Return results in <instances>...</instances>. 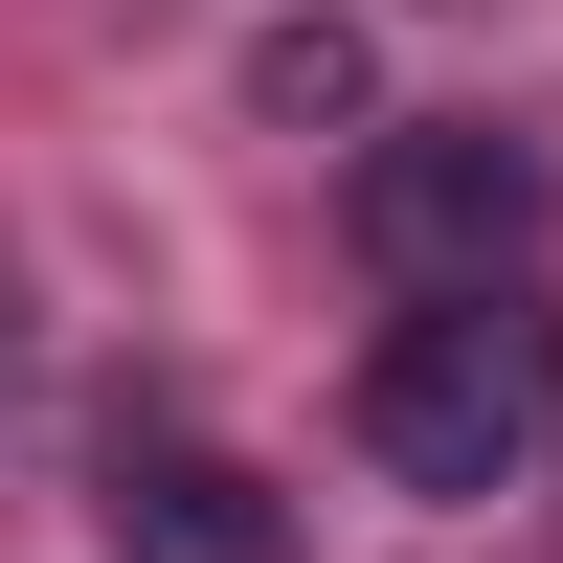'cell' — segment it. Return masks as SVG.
Here are the masks:
<instances>
[{
  "label": "cell",
  "mask_w": 563,
  "mask_h": 563,
  "mask_svg": "<svg viewBox=\"0 0 563 563\" xmlns=\"http://www.w3.org/2000/svg\"><path fill=\"white\" fill-rule=\"evenodd\" d=\"M541 203H563V158L541 135H496V113H406V135H361V271H406V294H519V249H541Z\"/></svg>",
  "instance_id": "7a4b0ae2"
},
{
  "label": "cell",
  "mask_w": 563,
  "mask_h": 563,
  "mask_svg": "<svg viewBox=\"0 0 563 563\" xmlns=\"http://www.w3.org/2000/svg\"><path fill=\"white\" fill-rule=\"evenodd\" d=\"M541 429H563V316L541 294H451V316H406V339L361 361V451H384L406 496L541 474Z\"/></svg>",
  "instance_id": "6da1fadb"
},
{
  "label": "cell",
  "mask_w": 563,
  "mask_h": 563,
  "mask_svg": "<svg viewBox=\"0 0 563 563\" xmlns=\"http://www.w3.org/2000/svg\"><path fill=\"white\" fill-rule=\"evenodd\" d=\"M249 113L271 135H361V23H271L249 45Z\"/></svg>",
  "instance_id": "277c9868"
},
{
  "label": "cell",
  "mask_w": 563,
  "mask_h": 563,
  "mask_svg": "<svg viewBox=\"0 0 563 563\" xmlns=\"http://www.w3.org/2000/svg\"><path fill=\"white\" fill-rule=\"evenodd\" d=\"M113 563H294V496L249 451H135L113 474Z\"/></svg>",
  "instance_id": "3957f363"
}]
</instances>
